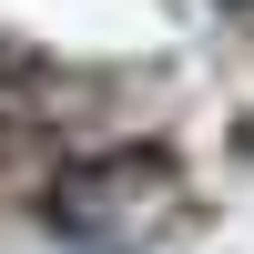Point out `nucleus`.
<instances>
[{
    "label": "nucleus",
    "mask_w": 254,
    "mask_h": 254,
    "mask_svg": "<svg viewBox=\"0 0 254 254\" xmlns=\"http://www.w3.org/2000/svg\"><path fill=\"white\" fill-rule=\"evenodd\" d=\"M153 193H163V163L112 153V163H92V173H61L51 214L71 224V234H132V224L153 214Z\"/></svg>",
    "instance_id": "nucleus-1"
}]
</instances>
